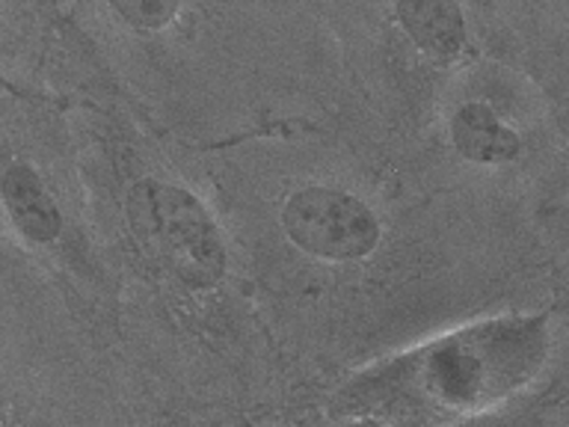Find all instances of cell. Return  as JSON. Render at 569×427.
Returning a JSON list of instances; mask_svg holds the SVG:
<instances>
[{
	"mask_svg": "<svg viewBox=\"0 0 569 427\" xmlns=\"http://www.w3.org/2000/svg\"><path fill=\"white\" fill-rule=\"evenodd\" d=\"M546 318H501L425 347L403 363V389L439 407H483L516 391L546 359Z\"/></svg>",
	"mask_w": 569,
	"mask_h": 427,
	"instance_id": "cell-1",
	"label": "cell"
},
{
	"mask_svg": "<svg viewBox=\"0 0 569 427\" xmlns=\"http://www.w3.org/2000/svg\"><path fill=\"white\" fill-rule=\"evenodd\" d=\"M128 217L137 238L193 288H211L226 270L220 231L204 205L181 187L140 181L128 199Z\"/></svg>",
	"mask_w": 569,
	"mask_h": 427,
	"instance_id": "cell-2",
	"label": "cell"
},
{
	"mask_svg": "<svg viewBox=\"0 0 569 427\" xmlns=\"http://www.w3.org/2000/svg\"><path fill=\"white\" fill-rule=\"evenodd\" d=\"M282 226L302 252L332 261L365 258L380 244V220L371 208L332 187L297 190L284 202Z\"/></svg>",
	"mask_w": 569,
	"mask_h": 427,
	"instance_id": "cell-3",
	"label": "cell"
},
{
	"mask_svg": "<svg viewBox=\"0 0 569 427\" xmlns=\"http://www.w3.org/2000/svg\"><path fill=\"white\" fill-rule=\"evenodd\" d=\"M451 142L462 158L483 167H498L519 158L522 137L498 119L487 105H462L451 119Z\"/></svg>",
	"mask_w": 569,
	"mask_h": 427,
	"instance_id": "cell-4",
	"label": "cell"
},
{
	"mask_svg": "<svg viewBox=\"0 0 569 427\" xmlns=\"http://www.w3.org/2000/svg\"><path fill=\"white\" fill-rule=\"evenodd\" d=\"M0 196L16 229L33 244H51L60 235L62 217L51 193L44 190L42 178L30 167H9L0 178Z\"/></svg>",
	"mask_w": 569,
	"mask_h": 427,
	"instance_id": "cell-5",
	"label": "cell"
},
{
	"mask_svg": "<svg viewBox=\"0 0 569 427\" xmlns=\"http://www.w3.org/2000/svg\"><path fill=\"white\" fill-rule=\"evenodd\" d=\"M398 18L409 39L430 57L448 60L466 44V18L457 0H398Z\"/></svg>",
	"mask_w": 569,
	"mask_h": 427,
	"instance_id": "cell-6",
	"label": "cell"
},
{
	"mask_svg": "<svg viewBox=\"0 0 569 427\" xmlns=\"http://www.w3.org/2000/svg\"><path fill=\"white\" fill-rule=\"evenodd\" d=\"M110 7L137 30H160L176 18L181 0H110Z\"/></svg>",
	"mask_w": 569,
	"mask_h": 427,
	"instance_id": "cell-7",
	"label": "cell"
}]
</instances>
